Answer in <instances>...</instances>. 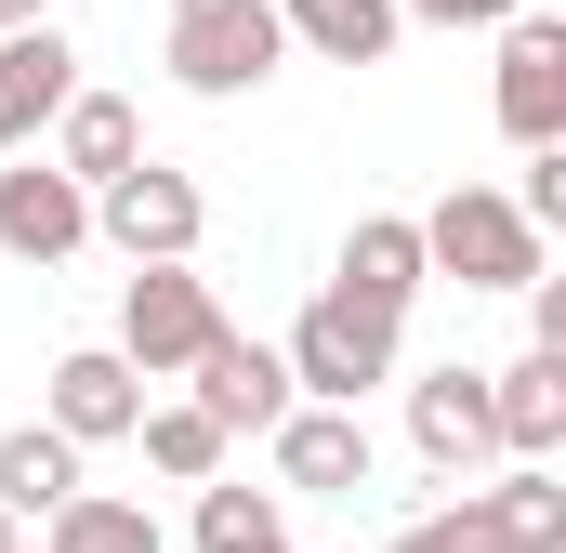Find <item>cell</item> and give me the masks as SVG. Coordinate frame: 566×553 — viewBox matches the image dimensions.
<instances>
[{
    "mask_svg": "<svg viewBox=\"0 0 566 553\" xmlns=\"http://www.w3.org/2000/svg\"><path fill=\"white\" fill-rule=\"evenodd\" d=\"M396 330L409 316H382V303H356V290H316L303 316H290V396H329V409H356L369 383H396Z\"/></svg>",
    "mask_w": 566,
    "mask_h": 553,
    "instance_id": "obj_1",
    "label": "cell"
},
{
    "mask_svg": "<svg viewBox=\"0 0 566 553\" xmlns=\"http://www.w3.org/2000/svg\"><path fill=\"white\" fill-rule=\"evenodd\" d=\"M290 53L277 0H171V80L198 93V106H238V93H264Z\"/></svg>",
    "mask_w": 566,
    "mask_h": 553,
    "instance_id": "obj_2",
    "label": "cell"
},
{
    "mask_svg": "<svg viewBox=\"0 0 566 553\" xmlns=\"http://www.w3.org/2000/svg\"><path fill=\"white\" fill-rule=\"evenodd\" d=\"M422 264L461 276V290H527V276H541V225H527L501 185H448L422 211Z\"/></svg>",
    "mask_w": 566,
    "mask_h": 553,
    "instance_id": "obj_3",
    "label": "cell"
},
{
    "mask_svg": "<svg viewBox=\"0 0 566 553\" xmlns=\"http://www.w3.org/2000/svg\"><path fill=\"white\" fill-rule=\"evenodd\" d=\"M211 330H224L211 276H185V264H133V290H119V356H133L145 383H185Z\"/></svg>",
    "mask_w": 566,
    "mask_h": 553,
    "instance_id": "obj_4",
    "label": "cell"
},
{
    "mask_svg": "<svg viewBox=\"0 0 566 553\" xmlns=\"http://www.w3.org/2000/svg\"><path fill=\"white\" fill-rule=\"evenodd\" d=\"M198 225H211V198H198L185 171H158V158H133V171H106V185H93V238H119L133 264H185V251H198Z\"/></svg>",
    "mask_w": 566,
    "mask_h": 553,
    "instance_id": "obj_5",
    "label": "cell"
},
{
    "mask_svg": "<svg viewBox=\"0 0 566 553\" xmlns=\"http://www.w3.org/2000/svg\"><path fill=\"white\" fill-rule=\"evenodd\" d=\"M264 448H277V488H316V501H369V421L329 409V396H290L264 421Z\"/></svg>",
    "mask_w": 566,
    "mask_h": 553,
    "instance_id": "obj_6",
    "label": "cell"
},
{
    "mask_svg": "<svg viewBox=\"0 0 566 553\" xmlns=\"http://www.w3.org/2000/svg\"><path fill=\"white\" fill-rule=\"evenodd\" d=\"M80 238H93V185L53 171L40 145H13V171H0V251L13 264H66Z\"/></svg>",
    "mask_w": 566,
    "mask_h": 553,
    "instance_id": "obj_7",
    "label": "cell"
},
{
    "mask_svg": "<svg viewBox=\"0 0 566 553\" xmlns=\"http://www.w3.org/2000/svg\"><path fill=\"white\" fill-rule=\"evenodd\" d=\"M514 145H566V27L554 13H501V80H488Z\"/></svg>",
    "mask_w": 566,
    "mask_h": 553,
    "instance_id": "obj_8",
    "label": "cell"
},
{
    "mask_svg": "<svg viewBox=\"0 0 566 553\" xmlns=\"http://www.w3.org/2000/svg\"><path fill=\"white\" fill-rule=\"evenodd\" d=\"M409 448H422L448 488H461V474H488V461H501V421H488V369H461V356H448V369H422V383H409Z\"/></svg>",
    "mask_w": 566,
    "mask_h": 553,
    "instance_id": "obj_9",
    "label": "cell"
},
{
    "mask_svg": "<svg viewBox=\"0 0 566 553\" xmlns=\"http://www.w3.org/2000/svg\"><path fill=\"white\" fill-rule=\"evenodd\" d=\"M66 93H80V53H66V27H53V13L0 27V158L53 133V106H66Z\"/></svg>",
    "mask_w": 566,
    "mask_h": 553,
    "instance_id": "obj_10",
    "label": "cell"
},
{
    "mask_svg": "<svg viewBox=\"0 0 566 553\" xmlns=\"http://www.w3.org/2000/svg\"><path fill=\"white\" fill-rule=\"evenodd\" d=\"M53 435H80V448H119L145 421V369L119 356V343H80V356H53Z\"/></svg>",
    "mask_w": 566,
    "mask_h": 553,
    "instance_id": "obj_11",
    "label": "cell"
},
{
    "mask_svg": "<svg viewBox=\"0 0 566 553\" xmlns=\"http://www.w3.org/2000/svg\"><path fill=\"white\" fill-rule=\"evenodd\" d=\"M185 383H198V409L224 421V435H264V421L290 409V356H277V343H238V330H211Z\"/></svg>",
    "mask_w": 566,
    "mask_h": 553,
    "instance_id": "obj_12",
    "label": "cell"
},
{
    "mask_svg": "<svg viewBox=\"0 0 566 553\" xmlns=\"http://www.w3.org/2000/svg\"><path fill=\"white\" fill-rule=\"evenodd\" d=\"M488 421H501V461H554L566 448V356L527 343L514 369H488Z\"/></svg>",
    "mask_w": 566,
    "mask_h": 553,
    "instance_id": "obj_13",
    "label": "cell"
},
{
    "mask_svg": "<svg viewBox=\"0 0 566 553\" xmlns=\"http://www.w3.org/2000/svg\"><path fill=\"white\" fill-rule=\"evenodd\" d=\"M422 211H356V238H343V276L329 290H356V303H382V316H409L422 303Z\"/></svg>",
    "mask_w": 566,
    "mask_h": 553,
    "instance_id": "obj_14",
    "label": "cell"
},
{
    "mask_svg": "<svg viewBox=\"0 0 566 553\" xmlns=\"http://www.w3.org/2000/svg\"><path fill=\"white\" fill-rule=\"evenodd\" d=\"M277 27H290V53H316V66H382L409 40L396 0H277Z\"/></svg>",
    "mask_w": 566,
    "mask_h": 553,
    "instance_id": "obj_15",
    "label": "cell"
},
{
    "mask_svg": "<svg viewBox=\"0 0 566 553\" xmlns=\"http://www.w3.org/2000/svg\"><path fill=\"white\" fill-rule=\"evenodd\" d=\"M133 158H145V119L119 106V93H93V80H80V93L53 106V171L106 185V171H133Z\"/></svg>",
    "mask_w": 566,
    "mask_h": 553,
    "instance_id": "obj_16",
    "label": "cell"
},
{
    "mask_svg": "<svg viewBox=\"0 0 566 553\" xmlns=\"http://www.w3.org/2000/svg\"><path fill=\"white\" fill-rule=\"evenodd\" d=\"M40 553H171V541H158V514L119 501V488H66L40 514Z\"/></svg>",
    "mask_w": 566,
    "mask_h": 553,
    "instance_id": "obj_17",
    "label": "cell"
},
{
    "mask_svg": "<svg viewBox=\"0 0 566 553\" xmlns=\"http://www.w3.org/2000/svg\"><path fill=\"white\" fill-rule=\"evenodd\" d=\"M66 488H80V435H53V421H13V435H0V501H13V514H53Z\"/></svg>",
    "mask_w": 566,
    "mask_h": 553,
    "instance_id": "obj_18",
    "label": "cell"
},
{
    "mask_svg": "<svg viewBox=\"0 0 566 553\" xmlns=\"http://www.w3.org/2000/svg\"><path fill=\"white\" fill-rule=\"evenodd\" d=\"M133 435H145V461H158L171 488H198V474H224V448H238V435H224V421L198 409V396H171V409H145Z\"/></svg>",
    "mask_w": 566,
    "mask_h": 553,
    "instance_id": "obj_19",
    "label": "cell"
},
{
    "mask_svg": "<svg viewBox=\"0 0 566 553\" xmlns=\"http://www.w3.org/2000/svg\"><path fill=\"white\" fill-rule=\"evenodd\" d=\"M198 553H290V514L264 488H224V474H198Z\"/></svg>",
    "mask_w": 566,
    "mask_h": 553,
    "instance_id": "obj_20",
    "label": "cell"
},
{
    "mask_svg": "<svg viewBox=\"0 0 566 553\" xmlns=\"http://www.w3.org/2000/svg\"><path fill=\"white\" fill-rule=\"evenodd\" d=\"M488 514H501V541H514V553H566V488H554V461H514V474L488 488Z\"/></svg>",
    "mask_w": 566,
    "mask_h": 553,
    "instance_id": "obj_21",
    "label": "cell"
},
{
    "mask_svg": "<svg viewBox=\"0 0 566 553\" xmlns=\"http://www.w3.org/2000/svg\"><path fill=\"white\" fill-rule=\"evenodd\" d=\"M396 553H514V541H501L488 488L461 474V501H434V514H409V528H396Z\"/></svg>",
    "mask_w": 566,
    "mask_h": 553,
    "instance_id": "obj_22",
    "label": "cell"
},
{
    "mask_svg": "<svg viewBox=\"0 0 566 553\" xmlns=\"http://www.w3.org/2000/svg\"><path fill=\"white\" fill-rule=\"evenodd\" d=\"M514 211H527L541 238L566 225V145H527V185H514Z\"/></svg>",
    "mask_w": 566,
    "mask_h": 553,
    "instance_id": "obj_23",
    "label": "cell"
},
{
    "mask_svg": "<svg viewBox=\"0 0 566 553\" xmlns=\"http://www.w3.org/2000/svg\"><path fill=\"white\" fill-rule=\"evenodd\" d=\"M409 27H501V13H527V0H396Z\"/></svg>",
    "mask_w": 566,
    "mask_h": 553,
    "instance_id": "obj_24",
    "label": "cell"
},
{
    "mask_svg": "<svg viewBox=\"0 0 566 553\" xmlns=\"http://www.w3.org/2000/svg\"><path fill=\"white\" fill-rule=\"evenodd\" d=\"M0 553H27V514H13V501H0Z\"/></svg>",
    "mask_w": 566,
    "mask_h": 553,
    "instance_id": "obj_25",
    "label": "cell"
},
{
    "mask_svg": "<svg viewBox=\"0 0 566 553\" xmlns=\"http://www.w3.org/2000/svg\"><path fill=\"white\" fill-rule=\"evenodd\" d=\"M27 13H53V0H0V27H27Z\"/></svg>",
    "mask_w": 566,
    "mask_h": 553,
    "instance_id": "obj_26",
    "label": "cell"
}]
</instances>
